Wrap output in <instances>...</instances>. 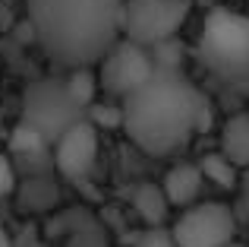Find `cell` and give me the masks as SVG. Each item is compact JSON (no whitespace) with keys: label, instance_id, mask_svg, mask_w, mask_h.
Returning <instances> with one entry per match:
<instances>
[{"label":"cell","instance_id":"cell-10","mask_svg":"<svg viewBox=\"0 0 249 247\" xmlns=\"http://www.w3.org/2000/svg\"><path fill=\"white\" fill-rule=\"evenodd\" d=\"M224 159H231L240 171H249V114H233L221 127V149Z\"/></svg>","mask_w":249,"mask_h":247},{"label":"cell","instance_id":"cell-3","mask_svg":"<svg viewBox=\"0 0 249 247\" xmlns=\"http://www.w3.org/2000/svg\"><path fill=\"white\" fill-rule=\"evenodd\" d=\"M199 61L218 82L249 89V16L227 6L208 10L199 32Z\"/></svg>","mask_w":249,"mask_h":247},{"label":"cell","instance_id":"cell-2","mask_svg":"<svg viewBox=\"0 0 249 247\" xmlns=\"http://www.w3.org/2000/svg\"><path fill=\"white\" fill-rule=\"evenodd\" d=\"M41 51L63 70H95L120 41L123 0H25Z\"/></svg>","mask_w":249,"mask_h":247},{"label":"cell","instance_id":"cell-13","mask_svg":"<svg viewBox=\"0 0 249 247\" xmlns=\"http://www.w3.org/2000/svg\"><path fill=\"white\" fill-rule=\"evenodd\" d=\"M16 190V168L6 155H0V197H10Z\"/></svg>","mask_w":249,"mask_h":247},{"label":"cell","instance_id":"cell-14","mask_svg":"<svg viewBox=\"0 0 249 247\" xmlns=\"http://www.w3.org/2000/svg\"><path fill=\"white\" fill-rule=\"evenodd\" d=\"M0 247H13V241H10V235H6L3 228H0Z\"/></svg>","mask_w":249,"mask_h":247},{"label":"cell","instance_id":"cell-1","mask_svg":"<svg viewBox=\"0 0 249 247\" xmlns=\"http://www.w3.org/2000/svg\"><path fill=\"white\" fill-rule=\"evenodd\" d=\"M126 136L148 155H177L208 127V99L180 73H161L120 102Z\"/></svg>","mask_w":249,"mask_h":247},{"label":"cell","instance_id":"cell-11","mask_svg":"<svg viewBox=\"0 0 249 247\" xmlns=\"http://www.w3.org/2000/svg\"><path fill=\"white\" fill-rule=\"evenodd\" d=\"M196 165H199L205 184H214V187H221V190H233V187L240 184V168L233 165L231 159H224L221 152L202 155V162H196Z\"/></svg>","mask_w":249,"mask_h":247},{"label":"cell","instance_id":"cell-7","mask_svg":"<svg viewBox=\"0 0 249 247\" xmlns=\"http://www.w3.org/2000/svg\"><path fill=\"white\" fill-rule=\"evenodd\" d=\"M79 102L70 95L67 82H54L44 80L25 95V124L32 133L38 136H60L67 130V124L73 127L79 118Z\"/></svg>","mask_w":249,"mask_h":247},{"label":"cell","instance_id":"cell-4","mask_svg":"<svg viewBox=\"0 0 249 247\" xmlns=\"http://www.w3.org/2000/svg\"><path fill=\"white\" fill-rule=\"evenodd\" d=\"M189 10H193V0H123L120 38L142 48L164 44L177 38Z\"/></svg>","mask_w":249,"mask_h":247},{"label":"cell","instance_id":"cell-6","mask_svg":"<svg viewBox=\"0 0 249 247\" xmlns=\"http://www.w3.org/2000/svg\"><path fill=\"white\" fill-rule=\"evenodd\" d=\"M152 76H155L152 51L142 48V44L126 41V38H120V41L95 63L98 89H104L107 95H114V99H120V102L126 99V95H133L136 89H142Z\"/></svg>","mask_w":249,"mask_h":247},{"label":"cell","instance_id":"cell-9","mask_svg":"<svg viewBox=\"0 0 249 247\" xmlns=\"http://www.w3.org/2000/svg\"><path fill=\"white\" fill-rule=\"evenodd\" d=\"M202 187H205V178H202L196 162H177V165H170L164 181H161V193H164L167 206H174L180 212L199 203Z\"/></svg>","mask_w":249,"mask_h":247},{"label":"cell","instance_id":"cell-5","mask_svg":"<svg viewBox=\"0 0 249 247\" xmlns=\"http://www.w3.org/2000/svg\"><path fill=\"white\" fill-rule=\"evenodd\" d=\"M237 235V216L227 203L199 200L177 216L170 238L177 247H231Z\"/></svg>","mask_w":249,"mask_h":247},{"label":"cell","instance_id":"cell-8","mask_svg":"<svg viewBox=\"0 0 249 247\" xmlns=\"http://www.w3.org/2000/svg\"><path fill=\"white\" fill-rule=\"evenodd\" d=\"M98 162V130L89 121H76L54 140V165L63 178L79 181Z\"/></svg>","mask_w":249,"mask_h":247},{"label":"cell","instance_id":"cell-12","mask_svg":"<svg viewBox=\"0 0 249 247\" xmlns=\"http://www.w3.org/2000/svg\"><path fill=\"white\" fill-rule=\"evenodd\" d=\"M136 206H139V212L148 219V222H161L164 219V212H167V200H164V193H161V187H139V193H136Z\"/></svg>","mask_w":249,"mask_h":247}]
</instances>
